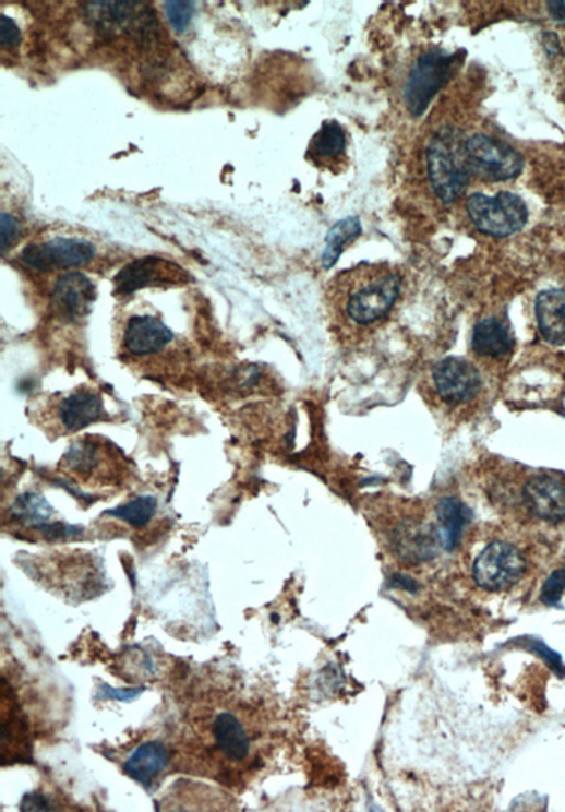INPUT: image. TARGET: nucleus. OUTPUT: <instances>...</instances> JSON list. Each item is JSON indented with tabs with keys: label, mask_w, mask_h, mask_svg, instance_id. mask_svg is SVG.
<instances>
[{
	"label": "nucleus",
	"mask_w": 565,
	"mask_h": 812,
	"mask_svg": "<svg viewBox=\"0 0 565 812\" xmlns=\"http://www.w3.org/2000/svg\"><path fill=\"white\" fill-rule=\"evenodd\" d=\"M347 276L342 308L352 322L375 323L390 312L399 298L400 275L387 266H365Z\"/></svg>",
	"instance_id": "nucleus-1"
},
{
	"label": "nucleus",
	"mask_w": 565,
	"mask_h": 812,
	"mask_svg": "<svg viewBox=\"0 0 565 812\" xmlns=\"http://www.w3.org/2000/svg\"><path fill=\"white\" fill-rule=\"evenodd\" d=\"M466 142L457 129L447 128L440 131L428 147L431 188L445 204L461 199L471 180Z\"/></svg>",
	"instance_id": "nucleus-2"
},
{
	"label": "nucleus",
	"mask_w": 565,
	"mask_h": 812,
	"mask_svg": "<svg viewBox=\"0 0 565 812\" xmlns=\"http://www.w3.org/2000/svg\"><path fill=\"white\" fill-rule=\"evenodd\" d=\"M466 210L478 231L495 238L514 236L525 228L529 219L524 199L506 190L492 198L482 193L469 195Z\"/></svg>",
	"instance_id": "nucleus-3"
},
{
	"label": "nucleus",
	"mask_w": 565,
	"mask_h": 812,
	"mask_svg": "<svg viewBox=\"0 0 565 812\" xmlns=\"http://www.w3.org/2000/svg\"><path fill=\"white\" fill-rule=\"evenodd\" d=\"M107 417L103 396L85 386L47 401L40 414L41 427L57 437L79 432Z\"/></svg>",
	"instance_id": "nucleus-4"
},
{
	"label": "nucleus",
	"mask_w": 565,
	"mask_h": 812,
	"mask_svg": "<svg viewBox=\"0 0 565 812\" xmlns=\"http://www.w3.org/2000/svg\"><path fill=\"white\" fill-rule=\"evenodd\" d=\"M97 254L98 247L86 237H51L28 243L19 260L31 271H71L88 266Z\"/></svg>",
	"instance_id": "nucleus-5"
},
{
	"label": "nucleus",
	"mask_w": 565,
	"mask_h": 812,
	"mask_svg": "<svg viewBox=\"0 0 565 812\" xmlns=\"http://www.w3.org/2000/svg\"><path fill=\"white\" fill-rule=\"evenodd\" d=\"M175 333L155 314H132L124 320L121 351L127 361H161L175 350Z\"/></svg>",
	"instance_id": "nucleus-6"
},
{
	"label": "nucleus",
	"mask_w": 565,
	"mask_h": 812,
	"mask_svg": "<svg viewBox=\"0 0 565 812\" xmlns=\"http://www.w3.org/2000/svg\"><path fill=\"white\" fill-rule=\"evenodd\" d=\"M469 169L472 176L491 183L514 180L524 171V157L506 143L477 133L466 142Z\"/></svg>",
	"instance_id": "nucleus-7"
},
{
	"label": "nucleus",
	"mask_w": 565,
	"mask_h": 812,
	"mask_svg": "<svg viewBox=\"0 0 565 812\" xmlns=\"http://www.w3.org/2000/svg\"><path fill=\"white\" fill-rule=\"evenodd\" d=\"M455 56L442 50H430L411 67L405 88V101L410 115L421 117L440 89L452 79Z\"/></svg>",
	"instance_id": "nucleus-8"
},
{
	"label": "nucleus",
	"mask_w": 565,
	"mask_h": 812,
	"mask_svg": "<svg viewBox=\"0 0 565 812\" xmlns=\"http://www.w3.org/2000/svg\"><path fill=\"white\" fill-rule=\"evenodd\" d=\"M526 561L519 549L512 544H490L473 563V577L483 589L500 592L509 589L521 580Z\"/></svg>",
	"instance_id": "nucleus-9"
},
{
	"label": "nucleus",
	"mask_w": 565,
	"mask_h": 812,
	"mask_svg": "<svg viewBox=\"0 0 565 812\" xmlns=\"http://www.w3.org/2000/svg\"><path fill=\"white\" fill-rule=\"evenodd\" d=\"M190 275L175 262L157 256L141 258L119 271L115 276V294L129 296L145 288L156 286H179L187 284Z\"/></svg>",
	"instance_id": "nucleus-10"
},
{
	"label": "nucleus",
	"mask_w": 565,
	"mask_h": 812,
	"mask_svg": "<svg viewBox=\"0 0 565 812\" xmlns=\"http://www.w3.org/2000/svg\"><path fill=\"white\" fill-rule=\"evenodd\" d=\"M97 299L93 280L80 272H67L57 278L50 295L51 314L59 322L76 324L89 317Z\"/></svg>",
	"instance_id": "nucleus-11"
},
{
	"label": "nucleus",
	"mask_w": 565,
	"mask_h": 812,
	"mask_svg": "<svg viewBox=\"0 0 565 812\" xmlns=\"http://www.w3.org/2000/svg\"><path fill=\"white\" fill-rule=\"evenodd\" d=\"M433 379L440 396L452 405L468 403L481 390L480 372L462 358L448 357L437 362Z\"/></svg>",
	"instance_id": "nucleus-12"
},
{
	"label": "nucleus",
	"mask_w": 565,
	"mask_h": 812,
	"mask_svg": "<svg viewBox=\"0 0 565 812\" xmlns=\"http://www.w3.org/2000/svg\"><path fill=\"white\" fill-rule=\"evenodd\" d=\"M524 499L528 509L549 523L565 520V487L549 476H539L525 486Z\"/></svg>",
	"instance_id": "nucleus-13"
},
{
	"label": "nucleus",
	"mask_w": 565,
	"mask_h": 812,
	"mask_svg": "<svg viewBox=\"0 0 565 812\" xmlns=\"http://www.w3.org/2000/svg\"><path fill=\"white\" fill-rule=\"evenodd\" d=\"M347 132L337 121H325L310 141L308 159L321 169L342 170L347 160Z\"/></svg>",
	"instance_id": "nucleus-14"
},
{
	"label": "nucleus",
	"mask_w": 565,
	"mask_h": 812,
	"mask_svg": "<svg viewBox=\"0 0 565 812\" xmlns=\"http://www.w3.org/2000/svg\"><path fill=\"white\" fill-rule=\"evenodd\" d=\"M536 318L545 342L553 346L565 344V290L549 289L536 299Z\"/></svg>",
	"instance_id": "nucleus-15"
},
{
	"label": "nucleus",
	"mask_w": 565,
	"mask_h": 812,
	"mask_svg": "<svg viewBox=\"0 0 565 812\" xmlns=\"http://www.w3.org/2000/svg\"><path fill=\"white\" fill-rule=\"evenodd\" d=\"M169 750L161 742L151 740L133 750L124 762V773L133 780L148 787L169 766Z\"/></svg>",
	"instance_id": "nucleus-16"
},
{
	"label": "nucleus",
	"mask_w": 565,
	"mask_h": 812,
	"mask_svg": "<svg viewBox=\"0 0 565 812\" xmlns=\"http://www.w3.org/2000/svg\"><path fill=\"white\" fill-rule=\"evenodd\" d=\"M213 735L215 747L228 761L241 763L251 753V739L241 720L231 712H223L215 718Z\"/></svg>",
	"instance_id": "nucleus-17"
},
{
	"label": "nucleus",
	"mask_w": 565,
	"mask_h": 812,
	"mask_svg": "<svg viewBox=\"0 0 565 812\" xmlns=\"http://www.w3.org/2000/svg\"><path fill=\"white\" fill-rule=\"evenodd\" d=\"M514 346V337L501 320L485 319L473 329L472 348L477 355L501 358L509 355Z\"/></svg>",
	"instance_id": "nucleus-18"
},
{
	"label": "nucleus",
	"mask_w": 565,
	"mask_h": 812,
	"mask_svg": "<svg viewBox=\"0 0 565 812\" xmlns=\"http://www.w3.org/2000/svg\"><path fill=\"white\" fill-rule=\"evenodd\" d=\"M437 517L442 525L443 547L453 551L461 541L464 529H466L473 514L457 497H445L437 505Z\"/></svg>",
	"instance_id": "nucleus-19"
},
{
	"label": "nucleus",
	"mask_w": 565,
	"mask_h": 812,
	"mask_svg": "<svg viewBox=\"0 0 565 812\" xmlns=\"http://www.w3.org/2000/svg\"><path fill=\"white\" fill-rule=\"evenodd\" d=\"M362 234L361 219L356 216L347 217L335 224L325 238V250L323 254V266L332 270L341 256L345 247L357 240Z\"/></svg>",
	"instance_id": "nucleus-20"
},
{
	"label": "nucleus",
	"mask_w": 565,
	"mask_h": 812,
	"mask_svg": "<svg viewBox=\"0 0 565 812\" xmlns=\"http://www.w3.org/2000/svg\"><path fill=\"white\" fill-rule=\"evenodd\" d=\"M52 513H55V510H52L49 501L36 493L17 497L12 505L13 518L35 528L49 523Z\"/></svg>",
	"instance_id": "nucleus-21"
},
{
	"label": "nucleus",
	"mask_w": 565,
	"mask_h": 812,
	"mask_svg": "<svg viewBox=\"0 0 565 812\" xmlns=\"http://www.w3.org/2000/svg\"><path fill=\"white\" fill-rule=\"evenodd\" d=\"M157 511V500L153 495H141L129 501V503L119 505L113 510H108L107 515L119 518L132 525L135 528L145 527L151 520L155 517Z\"/></svg>",
	"instance_id": "nucleus-22"
},
{
	"label": "nucleus",
	"mask_w": 565,
	"mask_h": 812,
	"mask_svg": "<svg viewBox=\"0 0 565 812\" xmlns=\"http://www.w3.org/2000/svg\"><path fill=\"white\" fill-rule=\"evenodd\" d=\"M565 592V570H557L548 577L541 589L540 599L550 608H557Z\"/></svg>",
	"instance_id": "nucleus-23"
},
{
	"label": "nucleus",
	"mask_w": 565,
	"mask_h": 812,
	"mask_svg": "<svg viewBox=\"0 0 565 812\" xmlns=\"http://www.w3.org/2000/svg\"><path fill=\"white\" fill-rule=\"evenodd\" d=\"M166 14L170 25L177 32H184L190 25L191 17L194 13L193 2H166Z\"/></svg>",
	"instance_id": "nucleus-24"
},
{
	"label": "nucleus",
	"mask_w": 565,
	"mask_h": 812,
	"mask_svg": "<svg viewBox=\"0 0 565 812\" xmlns=\"http://www.w3.org/2000/svg\"><path fill=\"white\" fill-rule=\"evenodd\" d=\"M524 646L530 649V652L539 654V656L549 664L550 668H552V670L557 673L560 678L565 677L564 662L562 660V656H560L558 653L553 652L552 648L545 646V644L543 642H540V640L531 637L524 640Z\"/></svg>",
	"instance_id": "nucleus-25"
},
{
	"label": "nucleus",
	"mask_w": 565,
	"mask_h": 812,
	"mask_svg": "<svg viewBox=\"0 0 565 812\" xmlns=\"http://www.w3.org/2000/svg\"><path fill=\"white\" fill-rule=\"evenodd\" d=\"M145 692V686L141 688H129V690H118L107 684H103L98 688V694L95 700H113L121 702H131L139 698Z\"/></svg>",
	"instance_id": "nucleus-26"
},
{
	"label": "nucleus",
	"mask_w": 565,
	"mask_h": 812,
	"mask_svg": "<svg viewBox=\"0 0 565 812\" xmlns=\"http://www.w3.org/2000/svg\"><path fill=\"white\" fill-rule=\"evenodd\" d=\"M2 252L7 254L8 250L16 243L19 240V231H21V223L11 214H2Z\"/></svg>",
	"instance_id": "nucleus-27"
},
{
	"label": "nucleus",
	"mask_w": 565,
	"mask_h": 812,
	"mask_svg": "<svg viewBox=\"0 0 565 812\" xmlns=\"http://www.w3.org/2000/svg\"><path fill=\"white\" fill-rule=\"evenodd\" d=\"M22 33L16 23L11 17L2 16V47L3 49L13 50L21 45Z\"/></svg>",
	"instance_id": "nucleus-28"
},
{
	"label": "nucleus",
	"mask_w": 565,
	"mask_h": 812,
	"mask_svg": "<svg viewBox=\"0 0 565 812\" xmlns=\"http://www.w3.org/2000/svg\"><path fill=\"white\" fill-rule=\"evenodd\" d=\"M21 810L23 811H52L56 810L51 807L49 799L41 792H27L22 800Z\"/></svg>",
	"instance_id": "nucleus-29"
},
{
	"label": "nucleus",
	"mask_w": 565,
	"mask_h": 812,
	"mask_svg": "<svg viewBox=\"0 0 565 812\" xmlns=\"http://www.w3.org/2000/svg\"><path fill=\"white\" fill-rule=\"evenodd\" d=\"M548 8L554 21L565 25V2H549Z\"/></svg>",
	"instance_id": "nucleus-30"
}]
</instances>
